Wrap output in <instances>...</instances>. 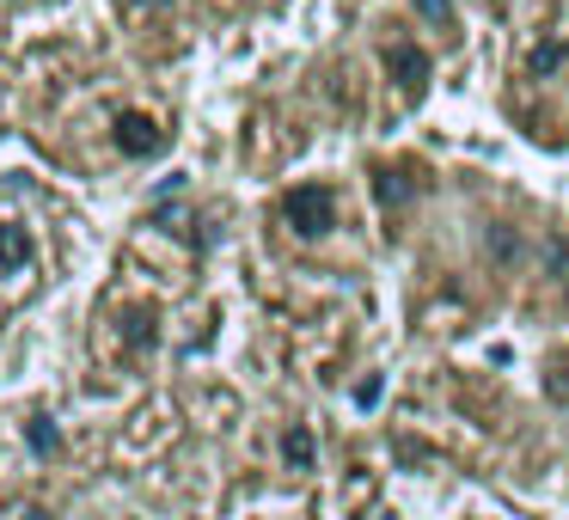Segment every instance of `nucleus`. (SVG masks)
<instances>
[{
	"instance_id": "obj_1",
	"label": "nucleus",
	"mask_w": 569,
	"mask_h": 520,
	"mask_svg": "<svg viewBox=\"0 0 569 520\" xmlns=\"http://www.w3.org/2000/svg\"><path fill=\"white\" fill-rule=\"evenodd\" d=\"M282 221L295 227V233H307V239L331 233L337 227V190L331 184H295L282 197Z\"/></svg>"
},
{
	"instance_id": "obj_2",
	"label": "nucleus",
	"mask_w": 569,
	"mask_h": 520,
	"mask_svg": "<svg viewBox=\"0 0 569 520\" xmlns=\"http://www.w3.org/2000/svg\"><path fill=\"white\" fill-rule=\"evenodd\" d=\"M117 148L136 153V160H141V153H160L166 148V129L153 123V117H141V111H123V117H117Z\"/></svg>"
},
{
	"instance_id": "obj_3",
	"label": "nucleus",
	"mask_w": 569,
	"mask_h": 520,
	"mask_svg": "<svg viewBox=\"0 0 569 520\" xmlns=\"http://www.w3.org/2000/svg\"><path fill=\"white\" fill-rule=\"evenodd\" d=\"M386 68L398 74V87H405V92L429 87V56H422L417 43H386Z\"/></svg>"
},
{
	"instance_id": "obj_4",
	"label": "nucleus",
	"mask_w": 569,
	"mask_h": 520,
	"mask_svg": "<svg viewBox=\"0 0 569 520\" xmlns=\"http://www.w3.org/2000/svg\"><path fill=\"white\" fill-rule=\"evenodd\" d=\"M26 263H31V239H26V227L0 221V270H7V276H19Z\"/></svg>"
},
{
	"instance_id": "obj_5",
	"label": "nucleus",
	"mask_w": 569,
	"mask_h": 520,
	"mask_svg": "<svg viewBox=\"0 0 569 520\" xmlns=\"http://www.w3.org/2000/svg\"><path fill=\"white\" fill-rule=\"evenodd\" d=\"M312 453H319V447H312V429H300V422H295V429L282 434V459L295 471H312Z\"/></svg>"
},
{
	"instance_id": "obj_6",
	"label": "nucleus",
	"mask_w": 569,
	"mask_h": 520,
	"mask_svg": "<svg viewBox=\"0 0 569 520\" xmlns=\"http://www.w3.org/2000/svg\"><path fill=\"white\" fill-rule=\"evenodd\" d=\"M373 190H380L386 209H398V202H405L410 190H417V178H410V172H380V184H373Z\"/></svg>"
},
{
	"instance_id": "obj_7",
	"label": "nucleus",
	"mask_w": 569,
	"mask_h": 520,
	"mask_svg": "<svg viewBox=\"0 0 569 520\" xmlns=\"http://www.w3.org/2000/svg\"><path fill=\"white\" fill-rule=\"evenodd\" d=\"M417 13L429 19L435 31H453V0H417Z\"/></svg>"
},
{
	"instance_id": "obj_8",
	"label": "nucleus",
	"mask_w": 569,
	"mask_h": 520,
	"mask_svg": "<svg viewBox=\"0 0 569 520\" xmlns=\"http://www.w3.org/2000/svg\"><path fill=\"white\" fill-rule=\"evenodd\" d=\"M380 398H386V380H380V373H368V380L356 386V404H361V410H373Z\"/></svg>"
},
{
	"instance_id": "obj_9",
	"label": "nucleus",
	"mask_w": 569,
	"mask_h": 520,
	"mask_svg": "<svg viewBox=\"0 0 569 520\" xmlns=\"http://www.w3.org/2000/svg\"><path fill=\"white\" fill-rule=\"evenodd\" d=\"M31 447H38V453H56V429H43V422H31Z\"/></svg>"
}]
</instances>
